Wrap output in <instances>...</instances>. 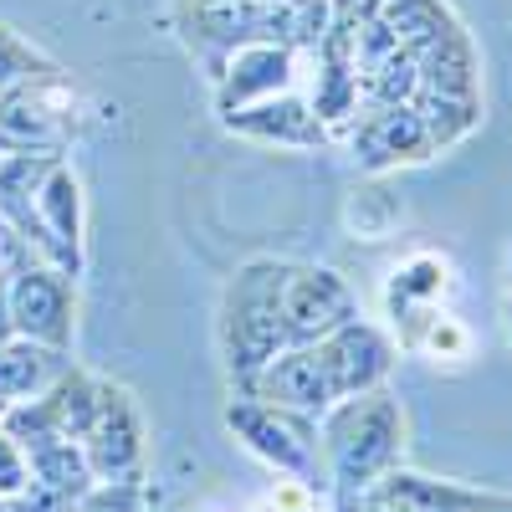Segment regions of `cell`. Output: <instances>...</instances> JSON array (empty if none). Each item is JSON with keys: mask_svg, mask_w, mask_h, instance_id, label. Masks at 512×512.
Instances as JSON below:
<instances>
[{"mask_svg": "<svg viewBox=\"0 0 512 512\" xmlns=\"http://www.w3.org/2000/svg\"><path fill=\"white\" fill-rule=\"evenodd\" d=\"M507 338H512V297H507Z\"/></svg>", "mask_w": 512, "mask_h": 512, "instance_id": "cell-19", "label": "cell"}, {"mask_svg": "<svg viewBox=\"0 0 512 512\" xmlns=\"http://www.w3.org/2000/svg\"><path fill=\"white\" fill-rule=\"evenodd\" d=\"M41 205H47V216H52L47 246L57 251V262H62L67 272H77V180L67 175V169H57V175L47 180V190H41Z\"/></svg>", "mask_w": 512, "mask_h": 512, "instance_id": "cell-12", "label": "cell"}, {"mask_svg": "<svg viewBox=\"0 0 512 512\" xmlns=\"http://www.w3.org/2000/svg\"><path fill=\"white\" fill-rule=\"evenodd\" d=\"M77 446H82V456H88L98 482L139 477V466H144V420H139L134 395L118 390V384H98L93 420H88V431H82Z\"/></svg>", "mask_w": 512, "mask_h": 512, "instance_id": "cell-4", "label": "cell"}, {"mask_svg": "<svg viewBox=\"0 0 512 512\" xmlns=\"http://www.w3.org/2000/svg\"><path fill=\"white\" fill-rule=\"evenodd\" d=\"M359 318L349 282L328 272V267H287L282 282V328H287V349L292 344H318L333 328H344Z\"/></svg>", "mask_w": 512, "mask_h": 512, "instance_id": "cell-5", "label": "cell"}, {"mask_svg": "<svg viewBox=\"0 0 512 512\" xmlns=\"http://www.w3.org/2000/svg\"><path fill=\"white\" fill-rule=\"evenodd\" d=\"M21 67H26V57L16 52V41H11V36H0V88H11L16 77H26Z\"/></svg>", "mask_w": 512, "mask_h": 512, "instance_id": "cell-18", "label": "cell"}, {"mask_svg": "<svg viewBox=\"0 0 512 512\" xmlns=\"http://www.w3.org/2000/svg\"><path fill=\"white\" fill-rule=\"evenodd\" d=\"M282 282H287V267H277V262H251V267L231 282V292H226L221 338H226V369H231L236 379H251L272 354L287 349Z\"/></svg>", "mask_w": 512, "mask_h": 512, "instance_id": "cell-2", "label": "cell"}, {"mask_svg": "<svg viewBox=\"0 0 512 512\" xmlns=\"http://www.w3.org/2000/svg\"><path fill=\"white\" fill-rule=\"evenodd\" d=\"M72 512H144V487H139V477H128V482H93L88 492L77 497Z\"/></svg>", "mask_w": 512, "mask_h": 512, "instance_id": "cell-14", "label": "cell"}, {"mask_svg": "<svg viewBox=\"0 0 512 512\" xmlns=\"http://www.w3.org/2000/svg\"><path fill=\"white\" fill-rule=\"evenodd\" d=\"M364 502L384 507V512H502V507H512L497 492L436 482V477H420V472H395V466L379 482L364 487Z\"/></svg>", "mask_w": 512, "mask_h": 512, "instance_id": "cell-8", "label": "cell"}, {"mask_svg": "<svg viewBox=\"0 0 512 512\" xmlns=\"http://www.w3.org/2000/svg\"><path fill=\"white\" fill-rule=\"evenodd\" d=\"M313 349H318V359L328 369V384H333L338 400L379 390L384 374H390V364H395V344L379 328L359 323V318H349L344 328H333L328 338H318Z\"/></svg>", "mask_w": 512, "mask_h": 512, "instance_id": "cell-6", "label": "cell"}, {"mask_svg": "<svg viewBox=\"0 0 512 512\" xmlns=\"http://www.w3.org/2000/svg\"><path fill=\"white\" fill-rule=\"evenodd\" d=\"M359 512H384V507H369V502H359Z\"/></svg>", "mask_w": 512, "mask_h": 512, "instance_id": "cell-20", "label": "cell"}, {"mask_svg": "<svg viewBox=\"0 0 512 512\" xmlns=\"http://www.w3.org/2000/svg\"><path fill=\"white\" fill-rule=\"evenodd\" d=\"M241 67H246V77H241V82H231V93L272 88V82H282V77H287V57H282V52H251ZM231 93H226V98H231Z\"/></svg>", "mask_w": 512, "mask_h": 512, "instance_id": "cell-15", "label": "cell"}, {"mask_svg": "<svg viewBox=\"0 0 512 512\" xmlns=\"http://www.w3.org/2000/svg\"><path fill=\"white\" fill-rule=\"evenodd\" d=\"M354 149H359V159H364L369 169H384V164H410V159H425L436 144H431V134H425L420 108H400V103H395V108L374 113V118L359 128Z\"/></svg>", "mask_w": 512, "mask_h": 512, "instance_id": "cell-10", "label": "cell"}, {"mask_svg": "<svg viewBox=\"0 0 512 512\" xmlns=\"http://www.w3.org/2000/svg\"><path fill=\"white\" fill-rule=\"evenodd\" d=\"M11 502V512H72L77 507V497H67V492H57V487H47V482H26L16 497H6Z\"/></svg>", "mask_w": 512, "mask_h": 512, "instance_id": "cell-16", "label": "cell"}, {"mask_svg": "<svg viewBox=\"0 0 512 512\" xmlns=\"http://www.w3.org/2000/svg\"><path fill=\"white\" fill-rule=\"evenodd\" d=\"M241 384H246L256 400L287 405V410L313 415V420L328 415V405L338 400V395H333V384H328V369H323V359H318L313 344H292V349L272 354L262 369H256L251 379H241Z\"/></svg>", "mask_w": 512, "mask_h": 512, "instance_id": "cell-7", "label": "cell"}, {"mask_svg": "<svg viewBox=\"0 0 512 512\" xmlns=\"http://www.w3.org/2000/svg\"><path fill=\"white\" fill-rule=\"evenodd\" d=\"M241 128H251V134L262 139H292V144H313L323 128H313V113L303 103H277V108H262L256 118H231Z\"/></svg>", "mask_w": 512, "mask_h": 512, "instance_id": "cell-13", "label": "cell"}, {"mask_svg": "<svg viewBox=\"0 0 512 512\" xmlns=\"http://www.w3.org/2000/svg\"><path fill=\"white\" fill-rule=\"evenodd\" d=\"M62 369H67L62 349L31 344V338H21V344H6V338H0V400H6V405L41 395Z\"/></svg>", "mask_w": 512, "mask_h": 512, "instance_id": "cell-11", "label": "cell"}, {"mask_svg": "<svg viewBox=\"0 0 512 512\" xmlns=\"http://www.w3.org/2000/svg\"><path fill=\"white\" fill-rule=\"evenodd\" d=\"M405 446V415L395 395L364 390L349 400H333L323 415V451L333 461V482L344 497H364L369 482H379L400 461Z\"/></svg>", "mask_w": 512, "mask_h": 512, "instance_id": "cell-1", "label": "cell"}, {"mask_svg": "<svg viewBox=\"0 0 512 512\" xmlns=\"http://www.w3.org/2000/svg\"><path fill=\"white\" fill-rule=\"evenodd\" d=\"M0 512H11V502H6V497H0Z\"/></svg>", "mask_w": 512, "mask_h": 512, "instance_id": "cell-21", "label": "cell"}, {"mask_svg": "<svg viewBox=\"0 0 512 512\" xmlns=\"http://www.w3.org/2000/svg\"><path fill=\"white\" fill-rule=\"evenodd\" d=\"M226 425L236 431V441L272 461L277 472L287 477H313V461H318V420L313 415H297L287 405H272V400H231L226 405Z\"/></svg>", "mask_w": 512, "mask_h": 512, "instance_id": "cell-3", "label": "cell"}, {"mask_svg": "<svg viewBox=\"0 0 512 512\" xmlns=\"http://www.w3.org/2000/svg\"><path fill=\"white\" fill-rule=\"evenodd\" d=\"M0 415H6V400H0Z\"/></svg>", "mask_w": 512, "mask_h": 512, "instance_id": "cell-22", "label": "cell"}, {"mask_svg": "<svg viewBox=\"0 0 512 512\" xmlns=\"http://www.w3.org/2000/svg\"><path fill=\"white\" fill-rule=\"evenodd\" d=\"M6 313H11V328H16L21 338H31V344L67 349V338H72L67 277H57V272H21V277L11 282Z\"/></svg>", "mask_w": 512, "mask_h": 512, "instance_id": "cell-9", "label": "cell"}, {"mask_svg": "<svg viewBox=\"0 0 512 512\" xmlns=\"http://www.w3.org/2000/svg\"><path fill=\"white\" fill-rule=\"evenodd\" d=\"M502 512H512V507H502Z\"/></svg>", "mask_w": 512, "mask_h": 512, "instance_id": "cell-24", "label": "cell"}, {"mask_svg": "<svg viewBox=\"0 0 512 512\" xmlns=\"http://www.w3.org/2000/svg\"><path fill=\"white\" fill-rule=\"evenodd\" d=\"M31 482V466H26V451L0 431V497H16L21 487Z\"/></svg>", "mask_w": 512, "mask_h": 512, "instance_id": "cell-17", "label": "cell"}, {"mask_svg": "<svg viewBox=\"0 0 512 512\" xmlns=\"http://www.w3.org/2000/svg\"><path fill=\"white\" fill-rule=\"evenodd\" d=\"M507 262H512V251H507Z\"/></svg>", "mask_w": 512, "mask_h": 512, "instance_id": "cell-23", "label": "cell"}]
</instances>
